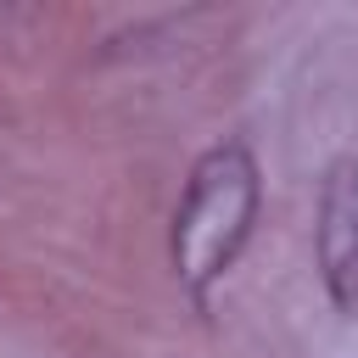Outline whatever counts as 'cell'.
<instances>
[{
    "mask_svg": "<svg viewBox=\"0 0 358 358\" xmlns=\"http://www.w3.org/2000/svg\"><path fill=\"white\" fill-rule=\"evenodd\" d=\"M257 201H263L257 162L241 140H224L196 157L185 196L173 207V229H168L173 280L190 291V302H207V291L229 274V263L241 257L257 224Z\"/></svg>",
    "mask_w": 358,
    "mask_h": 358,
    "instance_id": "6da1fadb",
    "label": "cell"
},
{
    "mask_svg": "<svg viewBox=\"0 0 358 358\" xmlns=\"http://www.w3.org/2000/svg\"><path fill=\"white\" fill-rule=\"evenodd\" d=\"M313 252L324 291L341 313L358 319V162H336L319 196V224H313Z\"/></svg>",
    "mask_w": 358,
    "mask_h": 358,
    "instance_id": "7a4b0ae2",
    "label": "cell"
}]
</instances>
